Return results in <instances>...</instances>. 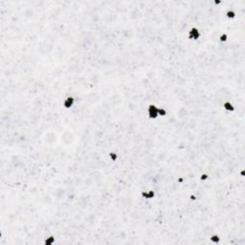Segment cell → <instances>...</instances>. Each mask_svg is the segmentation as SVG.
<instances>
[{
  "mask_svg": "<svg viewBox=\"0 0 245 245\" xmlns=\"http://www.w3.org/2000/svg\"><path fill=\"white\" fill-rule=\"evenodd\" d=\"M167 115V110L165 107L159 106V117H166Z\"/></svg>",
  "mask_w": 245,
  "mask_h": 245,
  "instance_id": "cell-12",
  "label": "cell"
},
{
  "mask_svg": "<svg viewBox=\"0 0 245 245\" xmlns=\"http://www.w3.org/2000/svg\"><path fill=\"white\" fill-rule=\"evenodd\" d=\"M56 243V236L54 235H49L48 236H46L43 245H55Z\"/></svg>",
  "mask_w": 245,
  "mask_h": 245,
  "instance_id": "cell-9",
  "label": "cell"
},
{
  "mask_svg": "<svg viewBox=\"0 0 245 245\" xmlns=\"http://www.w3.org/2000/svg\"><path fill=\"white\" fill-rule=\"evenodd\" d=\"M141 197L145 200H152L156 197V192L153 189H148V190H144L140 193Z\"/></svg>",
  "mask_w": 245,
  "mask_h": 245,
  "instance_id": "cell-4",
  "label": "cell"
},
{
  "mask_svg": "<svg viewBox=\"0 0 245 245\" xmlns=\"http://www.w3.org/2000/svg\"><path fill=\"white\" fill-rule=\"evenodd\" d=\"M222 108L224 111H226V112H230V113H233L235 111L236 109V107L234 105V104L232 102L230 101H225V102H223V104H222Z\"/></svg>",
  "mask_w": 245,
  "mask_h": 245,
  "instance_id": "cell-5",
  "label": "cell"
},
{
  "mask_svg": "<svg viewBox=\"0 0 245 245\" xmlns=\"http://www.w3.org/2000/svg\"><path fill=\"white\" fill-rule=\"evenodd\" d=\"M77 104V99L75 96L73 95H69V96H66L65 98L63 99L62 101V107L64 109H71L73 108Z\"/></svg>",
  "mask_w": 245,
  "mask_h": 245,
  "instance_id": "cell-3",
  "label": "cell"
},
{
  "mask_svg": "<svg viewBox=\"0 0 245 245\" xmlns=\"http://www.w3.org/2000/svg\"><path fill=\"white\" fill-rule=\"evenodd\" d=\"M209 178H210L209 173H206V171H202V173L199 174V180H200V182H202V183L207 182L209 180Z\"/></svg>",
  "mask_w": 245,
  "mask_h": 245,
  "instance_id": "cell-11",
  "label": "cell"
},
{
  "mask_svg": "<svg viewBox=\"0 0 245 245\" xmlns=\"http://www.w3.org/2000/svg\"><path fill=\"white\" fill-rule=\"evenodd\" d=\"M242 1H243V0H242ZM240 4H241V3H240ZM236 9H238V8H236ZM236 9L235 10H233V9L228 10L225 12V18L227 19H229V20H234L236 18Z\"/></svg>",
  "mask_w": 245,
  "mask_h": 245,
  "instance_id": "cell-7",
  "label": "cell"
},
{
  "mask_svg": "<svg viewBox=\"0 0 245 245\" xmlns=\"http://www.w3.org/2000/svg\"><path fill=\"white\" fill-rule=\"evenodd\" d=\"M210 242L213 245H220L221 242V238L218 234H213L210 236Z\"/></svg>",
  "mask_w": 245,
  "mask_h": 245,
  "instance_id": "cell-6",
  "label": "cell"
},
{
  "mask_svg": "<svg viewBox=\"0 0 245 245\" xmlns=\"http://www.w3.org/2000/svg\"><path fill=\"white\" fill-rule=\"evenodd\" d=\"M201 37V32L198 29V27L192 26L187 33V38L189 40L192 41H197L199 40Z\"/></svg>",
  "mask_w": 245,
  "mask_h": 245,
  "instance_id": "cell-2",
  "label": "cell"
},
{
  "mask_svg": "<svg viewBox=\"0 0 245 245\" xmlns=\"http://www.w3.org/2000/svg\"><path fill=\"white\" fill-rule=\"evenodd\" d=\"M147 116L149 120H157L159 118V106L155 104H149L147 106Z\"/></svg>",
  "mask_w": 245,
  "mask_h": 245,
  "instance_id": "cell-1",
  "label": "cell"
},
{
  "mask_svg": "<svg viewBox=\"0 0 245 245\" xmlns=\"http://www.w3.org/2000/svg\"><path fill=\"white\" fill-rule=\"evenodd\" d=\"M119 157H120L119 153L113 151V150H111V151H109L108 154H107V158H108V160L111 162H117L119 160Z\"/></svg>",
  "mask_w": 245,
  "mask_h": 245,
  "instance_id": "cell-8",
  "label": "cell"
},
{
  "mask_svg": "<svg viewBox=\"0 0 245 245\" xmlns=\"http://www.w3.org/2000/svg\"><path fill=\"white\" fill-rule=\"evenodd\" d=\"M228 40H229V33H222L219 35L218 41L220 42V43L224 44L226 42H228Z\"/></svg>",
  "mask_w": 245,
  "mask_h": 245,
  "instance_id": "cell-10",
  "label": "cell"
}]
</instances>
